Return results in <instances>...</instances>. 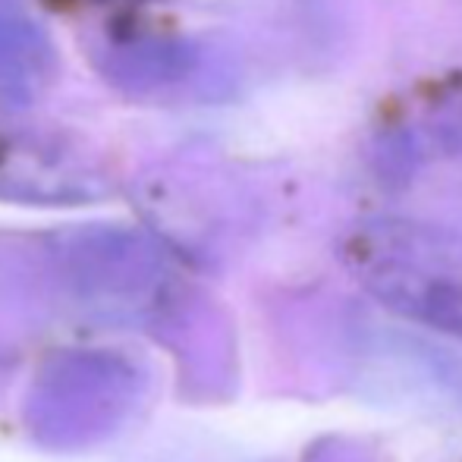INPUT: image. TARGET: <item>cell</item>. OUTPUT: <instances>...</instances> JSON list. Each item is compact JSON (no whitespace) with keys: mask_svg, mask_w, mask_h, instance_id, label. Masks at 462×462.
<instances>
[{"mask_svg":"<svg viewBox=\"0 0 462 462\" xmlns=\"http://www.w3.org/2000/svg\"><path fill=\"white\" fill-rule=\"evenodd\" d=\"M340 258L383 309L462 340V233L406 217H371L343 236Z\"/></svg>","mask_w":462,"mask_h":462,"instance_id":"1","label":"cell"},{"mask_svg":"<svg viewBox=\"0 0 462 462\" xmlns=\"http://www.w3.org/2000/svg\"><path fill=\"white\" fill-rule=\"evenodd\" d=\"M110 177L92 148L48 129L0 123V199L79 205L107 195Z\"/></svg>","mask_w":462,"mask_h":462,"instance_id":"2","label":"cell"},{"mask_svg":"<svg viewBox=\"0 0 462 462\" xmlns=\"http://www.w3.org/2000/svg\"><path fill=\"white\" fill-rule=\"evenodd\" d=\"M57 76V51L23 0H0V110L38 101Z\"/></svg>","mask_w":462,"mask_h":462,"instance_id":"3","label":"cell"},{"mask_svg":"<svg viewBox=\"0 0 462 462\" xmlns=\"http://www.w3.org/2000/svg\"><path fill=\"white\" fill-rule=\"evenodd\" d=\"M305 462H374V457H371L365 447L337 438V440H321Z\"/></svg>","mask_w":462,"mask_h":462,"instance_id":"4","label":"cell"},{"mask_svg":"<svg viewBox=\"0 0 462 462\" xmlns=\"http://www.w3.org/2000/svg\"><path fill=\"white\" fill-rule=\"evenodd\" d=\"M438 139L447 152L459 154L462 152V101L450 104L438 120Z\"/></svg>","mask_w":462,"mask_h":462,"instance_id":"5","label":"cell"}]
</instances>
